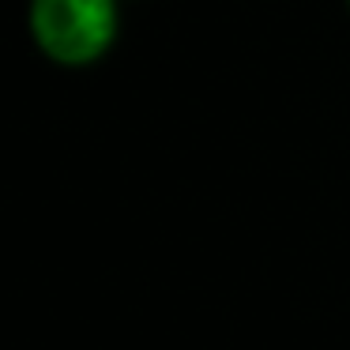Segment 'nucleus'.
Returning a JSON list of instances; mask_svg holds the SVG:
<instances>
[{
    "label": "nucleus",
    "instance_id": "obj_1",
    "mask_svg": "<svg viewBox=\"0 0 350 350\" xmlns=\"http://www.w3.org/2000/svg\"><path fill=\"white\" fill-rule=\"evenodd\" d=\"M31 31L53 61L91 64L113 42L117 8L113 0H34Z\"/></svg>",
    "mask_w": 350,
    "mask_h": 350
}]
</instances>
